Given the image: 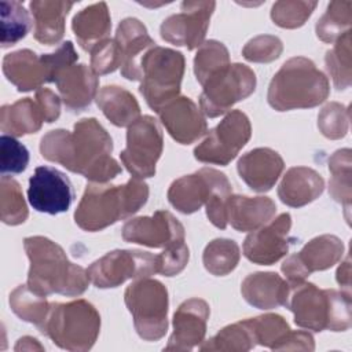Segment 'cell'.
Masks as SVG:
<instances>
[{
  "mask_svg": "<svg viewBox=\"0 0 352 352\" xmlns=\"http://www.w3.org/2000/svg\"><path fill=\"white\" fill-rule=\"evenodd\" d=\"M113 140L96 118L77 121L73 131L52 129L40 140L41 155L92 183H109L121 173L111 157Z\"/></svg>",
  "mask_w": 352,
  "mask_h": 352,
  "instance_id": "obj_1",
  "label": "cell"
},
{
  "mask_svg": "<svg viewBox=\"0 0 352 352\" xmlns=\"http://www.w3.org/2000/svg\"><path fill=\"white\" fill-rule=\"evenodd\" d=\"M23 248L30 263L26 283L33 292L45 297L54 293L74 297L87 290V270L72 263L56 242L36 235L25 238Z\"/></svg>",
  "mask_w": 352,
  "mask_h": 352,
  "instance_id": "obj_2",
  "label": "cell"
},
{
  "mask_svg": "<svg viewBox=\"0 0 352 352\" xmlns=\"http://www.w3.org/2000/svg\"><path fill=\"white\" fill-rule=\"evenodd\" d=\"M148 198L143 179L131 177L125 184L88 183L74 210V221L84 231H100L135 214Z\"/></svg>",
  "mask_w": 352,
  "mask_h": 352,
  "instance_id": "obj_3",
  "label": "cell"
},
{
  "mask_svg": "<svg viewBox=\"0 0 352 352\" xmlns=\"http://www.w3.org/2000/svg\"><path fill=\"white\" fill-rule=\"evenodd\" d=\"M330 84L323 72L304 56L287 59L268 85L267 100L276 111L309 109L323 103Z\"/></svg>",
  "mask_w": 352,
  "mask_h": 352,
  "instance_id": "obj_4",
  "label": "cell"
},
{
  "mask_svg": "<svg viewBox=\"0 0 352 352\" xmlns=\"http://www.w3.org/2000/svg\"><path fill=\"white\" fill-rule=\"evenodd\" d=\"M286 307L301 329L345 331L351 327V294L342 290L319 289L304 280L290 287Z\"/></svg>",
  "mask_w": 352,
  "mask_h": 352,
  "instance_id": "obj_5",
  "label": "cell"
},
{
  "mask_svg": "<svg viewBox=\"0 0 352 352\" xmlns=\"http://www.w3.org/2000/svg\"><path fill=\"white\" fill-rule=\"evenodd\" d=\"M100 331V315L87 300L51 302L40 333L62 349L72 352L89 351Z\"/></svg>",
  "mask_w": 352,
  "mask_h": 352,
  "instance_id": "obj_6",
  "label": "cell"
},
{
  "mask_svg": "<svg viewBox=\"0 0 352 352\" xmlns=\"http://www.w3.org/2000/svg\"><path fill=\"white\" fill-rule=\"evenodd\" d=\"M77 59L72 41H65L51 54L37 55L32 50H18L4 56L3 73L19 92H29L40 89L44 82H55L58 74Z\"/></svg>",
  "mask_w": 352,
  "mask_h": 352,
  "instance_id": "obj_7",
  "label": "cell"
},
{
  "mask_svg": "<svg viewBox=\"0 0 352 352\" xmlns=\"http://www.w3.org/2000/svg\"><path fill=\"white\" fill-rule=\"evenodd\" d=\"M186 60L182 52L154 45L140 59V94L146 103L158 111L180 94Z\"/></svg>",
  "mask_w": 352,
  "mask_h": 352,
  "instance_id": "obj_8",
  "label": "cell"
},
{
  "mask_svg": "<svg viewBox=\"0 0 352 352\" xmlns=\"http://www.w3.org/2000/svg\"><path fill=\"white\" fill-rule=\"evenodd\" d=\"M136 333L144 341H158L168 330L169 297L166 287L157 279L140 278L124 293Z\"/></svg>",
  "mask_w": 352,
  "mask_h": 352,
  "instance_id": "obj_9",
  "label": "cell"
},
{
  "mask_svg": "<svg viewBox=\"0 0 352 352\" xmlns=\"http://www.w3.org/2000/svg\"><path fill=\"white\" fill-rule=\"evenodd\" d=\"M89 280L99 289L122 285L128 279L148 278L158 272L157 254L136 249H116L95 260L87 270Z\"/></svg>",
  "mask_w": 352,
  "mask_h": 352,
  "instance_id": "obj_10",
  "label": "cell"
},
{
  "mask_svg": "<svg viewBox=\"0 0 352 352\" xmlns=\"http://www.w3.org/2000/svg\"><path fill=\"white\" fill-rule=\"evenodd\" d=\"M199 106L205 116L214 118L227 113L236 102L256 89L254 72L242 63H232L202 85Z\"/></svg>",
  "mask_w": 352,
  "mask_h": 352,
  "instance_id": "obj_11",
  "label": "cell"
},
{
  "mask_svg": "<svg viewBox=\"0 0 352 352\" xmlns=\"http://www.w3.org/2000/svg\"><path fill=\"white\" fill-rule=\"evenodd\" d=\"M162 148L164 138L160 124L151 116H142L128 126L126 147L120 158L133 177H153Z\"/></svg>",
  "mask_w": 352,
  "mask_h": 352,
  "instance_id": "obj_12",
  "label": "cell"
},
{
  "mask_svg": "<svg viewBox=\"0 0 352 352\" xmlns=\"http://www.w3.org/2000/svg\"><path fill=\"white\" fill-rule=\"evenodd\" d=\"M252 126L241 110H231L194 148L195 160L205 164L228 165L249 142Z\"/></svg>",
  "mask_w": 352,
  "mask_h": 352,
  "instance_id": "obj_13",
  "label": "cell"
},
{
  "mask_svg": "<svg viewBox=\"0 0 352 352\" xmlns=\"http://www.w3.org/2000/svg\"><path fill=\"white\" fill-rule=\"evenodd\" d=\"M342 254L344 243L338 236L319 235L307 242L298 253L290 254L282 263L280 271L292 287L304 282L312 272L333 267L342 258Z\"/></svg>",
  "mask_w": 352,
  "mask_h": 352,
  "instance_id": "obj_14",
  "label": "cell"
},
{
  "mask_svg": "<svg viewBox=\"0 0 352 352\" xmlns=\"http://www.w3.org/2000/svg\"><path fill=\"white\" fill-rule=\"evenodd\" d=\"M219 191H232L227 176L213 168H202L172 182L168 190L169 204L184 214H191L206 205Z\"/></svg>",
  "mask_w": 352,
  "mask_h": 352,
  "instance_id": "obj_15",
  "label": "cell"
},
{
  "mask_svg": "<svg viewBox=\"0 0 352 352\" xmlns=\"http://www.w3.org/2000/svg\"><path fill=\"white\" fill-rule=\"evenodd\" d=\"M214 7V1H183L182 11L168 16L161 23L160 33L162 40L187 50L199 48Z\"/></svg>",
  "mask_w": 352,
  "mask_h": 352,
  "instance_id": "obj_16",
  "label": "cell"
},
{
  "mask_svg": "<svg viewBox=\"0 0 352 352\" xmlns=\"http://www.w3.org/2000/svg\"><path fill=\"white\" fill-rule=\"evenodd\" d=\"M122 239L148 248L169 249L184 243V227L170 212L157 210L153 216L128 220L122 227Z\"/></svg>",
  "mask_w": 352,
  "mask_h": 352,
  "instance_id": "obj_17",
  "label": "cell"
},
{
  "mask_svg": "<svg viewBox=\"0 0 352 352\" xmlns=\"http://www.w3.org/2000/svg\"><path fill=\"white\" fill-rule=\"evenodd\" d=\"M74 198L69 177L52 168L37 166L29 179L28 199L29 204L41 213L58 214L66 212Z\"/></svg>",
  "mask_w": 352,
  "mask_h": 352,
  "instance_id": "obj_18",
  "label": "cell"
},
{
  "mask_svg": "<svg viewBox=\"0 0 352 352\" xmlns=\"http://www.w3.org/2000/svg\"><path fill=\"white\" fill-rule=\"evenodd\" d=\"M292 228V216L289 213L279 214L270 224L260 227L257 231L250 232L243 241L245 257L260 265H271L286 256Z\"/></svg>",
  "mask_w": 352,
  "mask_h": 352,
  "instance_id": "obj_19",
  "label": "cell"
},
{
  "mask_svg": "<svg viewBox=\"0 0 352 352\" xmlns=\"http://www.w3.org/2000/svg\"><path fill=\"white\" fill-rule=\"evenodd\" d=\"M168 133L180 144H191L201 139L206 131L202 110L187 96H177L157 111Z\"/></svg>",
  "mask_w": 352,
  "mask_h": 352,
  "instance_id": "obj_20",
  "label": "cell"
},
{
  "mask_svg": "<svg viewBox=\"0 0 352 352\" xmlns=\"http://www.w3.org/2000/svg\"><path fill=\"white\" fill-rule=\"evenodd\" d=\"M210 315L209 304L202 298L183 301L173 314V331L165 351H191L201 344L206 334V323Z\"/></svg>",
  "mask_w": 352,
  "mask_h": 352,
  "instance_id": "obj_21",
  "label": "cell"
},
{
  "mask_svg": "<svg viewBox=\"0 0 352 352\" xmlns=\"http://www.w3.org/2000/svg\"><path fill=\"white\" fill-rule=\"evenodd\" d=\"M280 154L270 147H257L243 154L236 164L241 179L257 192L270 191L283 172Z\"/></svg>",
  "mask_w": 352,
  "mask_h": 352,
  "instance_id": "obj_22",
  "label": "cell"
},
{
  "mask_svg": "<svg viewBox=\"0 0 352 352\" xmlns=\"http://www.w3.org/2000/svg\"><path fill=\"white\" fill-rule=\"evenodd\" d=\"M114 40L121 55V74L131 81L142 80L140 54L155 44L146 26L136 18H125L117 26Z\"/></svg>",
  "mask_w": 352,
  "mask_h": 352,
  "instance_id": "obj_23",
  "label": "cell"
},
{
  "mask_svg": "<svg viewBox=\"0 0 352 352\" xmlns=\"http://www.w3.org/2000/svg\"><path fill=\"white\" fill-rule=\"evenodd\" d=\"M55 82L63 104L73 113L87 109L96 98L99 87L98 76L84 63L66 67L58 74Z\"/></svg>",
  "mask_w": 352,
  "mask_h": 352,
  "instance_id": "obj_24",
  "label": "cell"
},
{
  "mask_svg": "<svg viewBox=\"0 0 352 352\" xmlns=\"http://www.w3.org/2000/svg\"><path fill=\"white\" fill-rule=\"evenodd\" d=\"M242 297L258 309H272L287 304L290 286L276 272L249 274L241 285Z\"/></svg>",
  "mask_w": 352,
  "mask_h": 352,
  "instance_id": "obj_25",
  "label": "cell"
},
{
  "mask_svg": "<svg viewBox=\"0 0 352 352\" xmlns=\"http://www.w3.org/2000/svg\"><path fill=\"white\" fill-rule=\"evenodd\" d=\"M276 213L275 202L268 197L230 195L227 199V221L241 232L254 231L265 226Z\"/></svg>",
  "mask_w": 352,
  "mask_h": 352,
  "instance_id": "obj_26",
  "label": "cell"
},
{
  "mask_svg": "<svg viewBox=\"0 0 352 352\" xmlns=\"http://www.w3.org/2000/svg\"><path fill=\"white\" fill-rule=\"evenodd\" d=\"M324 188L323 177L308 166H293L283 175L279 187V199L292 208H300L315 201Z\"/></svg>",
  "mask_w": 352,
  "mask_h": 352,
  "instance_id": "obj_27",
  "label": "cell"
},
{
  "mask_svg": "<svg viewBox=\"0 0 352 352\" xmlns=\"http://www.w3.org/2000/svg\"><path fill=\"white\" fill-rule=\"evenodd\" d=\"M72 1L34 0L30 11L34 19V38L45 45L59 43L65 34V21L73 7Z\"/></svg>",
  "mask_w": 352,
  "mask_h": 352,
  "instance_id": "obj_28",
  "label": "cell"
},
{
  "mask_svg": "<svg viewBox=\"0 0 352 352\" xmlns=\"http://www.w3.org/2000/svg\"><path fill=\"white\" fill-rule=\"evenodd\" d=\"M111 19L107 4L99 1L78 11L72 21V30L85 51H92L99 43L109 38Z\"/></svg>",
  "mask_w": 352,
  "mask_h": 352,
  "instance_id": "obj_29",
  "label": "cell"
},
{
  "mask_svg": "<svg viewBox=\"0 0 352 352\" xmlns=\"http://www.w3.org/2000/svg\"><path fill=\"white\" fill-rule=\"evenodd\" d=\"M45 122L44 113L36 99L23 98L0 109V129L4 135L23 136L36 133Z\"/></svg>",
  "mask_w": 352,
  "mask_h": 352,
  "instance_id": "obj_30",
  "label": "cell"
},
{
  "mask_svg": "<svg viewBox=\"0 0 352 352\" xmlns=\"http://www.w3.org/2000/svg\"><path fill=\"white\" fill-rule=\"evenodd\" d=\"M98 107L116 126H129L140 117L136 98L122 87L106 85L95 98Z\"/></svg>",
  "mask_w": 352,
  "mask_h": 352,
  "instance_id": "obj_31",
  "label": "cell"
},
{
  "mask_svg": "<svg viewBox=\"0 0 352 352\" xmlns=\"http://www.w3.org/2000/svg\"><path fill=\"white\" fill-rule=\"evenodd\" d=\"M257 345L256 336L250 319H245L223 327L216 336L205 341L201 351H226V352H246Z\"/></svg>",
  "mask_w": 352,
  "mask_h": 352,
  "instance_id": "obj_32",
  "label": "cell"
},
{
  "mask_svg": "<svg viewBox=\"0 0 352 352\" xmlns=\"http://www.w3.org/2000/svg\"><path fill=\"white\" fill-rule=\"evenodd\" d=\"M10 307L12 312L22 320L34 324L38 330L47 320L51 304L45 296L33 292L28 283L16 286L10 293Z\"/></svg>",
  "mask_w": 352,
  "mask_h": 352,
  "instance_id": "obj_33",
  "label": "cell"
},
{
  "mask_svg": "<svg viewBox=\"0 0 352 352\" xmlns=\"http://www.w3.org/2000/svg\"><path fill=\"white\" fill-rule=\"evenodd\" d=\"M351 150L340 148L333 153L329 158V169L331 177L329 182V192L331 198L341 204L345 209V217L349 221V209H351Z\"/></svg>",
  "mask_w": 352,
  "mask_h": 352,
  "instance_id": "obj_34",
  "label": "cell"
},
{
  "mask_svg": "<svg viewBox=\"0 0 352 352\" xmlns=\"http://www.w3.org/2000/svg\"><path fill=\"white\" fill-rule=\"evenodd\" d=\"M241 252L235 241L227 238H216L210 241L202 254L205 270L214 276H224L235 270L239 263Z\"/></svg>",
  "mask_w": 352,
  "mask_h": 352,
  "instance_id": "obj_35",
  "label": "cell"
},
{
  "mask_svg": "<svg viewBox=\"0 0 352 352\" xmlns=\"http://www.w3.org/2000/svg\"><path fill=\"white\" fill-rule=\"evenodd\" d=\"M352 1H330L326 12L318 19L315 32L323 43H336L345 32L351 30Z\"/></svg>",
  "mask_w": 352,
  "mask_h": 352,
  "instance_id": "obj_36",
  "label": "cell"
},
{
  "mask_svg": "<svg viewBox=\"0 0 352 352\" xmlns=\"http://www.w3.org/2000/svg\"><path fill=\"white\" fill-rule=\"evenodd\" d=\"M227 47L217 40H208L201 44L194 58V73L201 85L209 78L230 66Z\"/></svg>",
  "mask_w": 352,
  "mask_h": 352,
  "instance_id": "obj_37",
  "label": "cell"
},
{
  "mask_svg": "<svg viewBox=\"0 0 352 352\" xmlns=\"http://www.w3.org/2000/svg\"><path fill=\"white\" fill-rule=\"evenodd\" d=\"M326 69L333 80L334 87L341 91L352 82V59H351V30L345 32L324 56Z\"/></svg>",
  "mask_w": 352,
  "mask_h": 352,
  "instance_id": "obj_38",
  "label": "cell"
},
{
  "mask_svg": "<svg viewBox=\"0 0 352 352\" xmlns=\"http://www.w3.org/2000/svg\"><path fill=\"white\" fill-rule=\"evenodd\" d=\"M1 47L7 48L22 40L30 29V18L19 1H0Z\"/></svg>",
  "mask_w": 352,
  "mask_h": 352,
  "instance_id": "obj_39",
  "label": "cell"
},
{
  "mask_svg": "<svg viewBox=\"0 0 352 352\" xmlns=\"http://www.w3.org/2000/svg\"><path fill=\"white\" fill-rule=\"evenodd\" d=\"M29 216L21 184L3 175L0 179V219L4 224H22Z\"/></svg>",
  "mask_w": 352,
  "mask_h": 352,
  "instance_id": "obj_40",
  "label": "cell"
},
{
  "mask_svg": "<svg viewBox=\"0 0 352 352\" xmlns=\"http://www.w3.org/2000/svg\"><path fill=\"white\" fill-rule=\"evenodd\" d=\"M250 323L257 344L274 351H282L287 337L292 333L287 322L276 314H265L250 318Z\"/></svg>",
  "mask_w": 352,
  "mask_h": 352,
  "instance_id": "obj_41",
  "label": "cell"
},
{
  "mask_svg": "<svg viewBox=\"0 0 352 352\" xmlns=\"http://www.w3.org/2000/svg\"><path fill=\"white\" fill-rule=\"evenodd\" d=\"M316 7V1H276L271 8V19L283 29L302 26Z\"/></svg>",
  "mask_w": 352,
  "mask_h": 352,
  "instance_id": "obj_42",
  "label": "cell"
},
{
  "mask_svg": "<svg viewBox=\"0 0 352 352\" xmlns=\"http://www.w3.org/2000/svg\"><path fill=\"white\" fill-rule=\"evenodd\" d=\"M349 125V110L341 103H327L318 116V128L327 139H341L346 135Z\"/></svg>",
  "mask_w": 352,
  "mask_h": 352,
  "instance_id": "obj_43",
  "label": "cell"
},
{
  "mask_svg": "<svg viewBox=\"0 0 352 352\" xmlns=\"http://www.w3.org/2000/svg\"><path fill=\"white\" fill-rule=\"evenodd\" d=\"M29 164V151L14 136L0 138V170L6 173H21Z\"/></svg>",
  "mask_w": 352,
  "mask_h": 352,
  "instance_id": "obj_44",
  "label": "cell"
},
{
  "mask_svg": "<svg viewBox=\"0 0 352 352\" xmlns=\"http://www.w3.org/2000/svg\"><path fill=\"white\" fill-rule=\"evenodd\" d=\"M282 51L283 44L279 37L271 34H260L245 44L242 55L249 62L268 63L278 59Z\"/></svg>",
  "mask_w": 352,
  "mask_h": 352,
  "instance_id": "obj_45",
  "label": "cell"
},
{
  "mask_svg": "<svg viewBox=\"0 0 352 352\" xmlns=\"http://www.w3.org/2000/svg\"><path fill=\"white\" fill-rule=\"evenodd\" d=\"M121 67V55L114 38H106L91 51V69L96 76L113 73Z\"/></svg>",
  "mask_w": 352,
  "mask_h": 352,
  "instance_id": "obj_46",
  "label": "cell"
},
{
  "mask_svg": "<svg viewBox=\"0 0 352 352\" xmlns=\"http://www.w3.org/2000/svg\"><path fill=\"white\" fill-rule=\"evenodd\" d=\"M158 258V274L164 276H173L180 274L188 263L190 250L186 243L165 249L162 253L157 254Z\"/></svg>",
  "mask_w": 352,
  "mask_h": 352,
  "instance_id": "obj_47",
  "label": "cell"
},
{
  "mask_svg": "<svg viewBox=\"0 0 352 352\" xmlns=\"http://www.w3.org/2000/svg\"><path fill=\"white\" fill-rule=\"evenodd\" d=\"M34 99L38 102L44 113L45 122L51 124L55 120H58L60 114V98L55 92H52L48 88H40L36 91Z\"/></svg>",
  "mask_w": 352,
  "mask_h": 352,
  "instance_id": "obj_48",
  "label": "cell"
},
{
  "mask_svg": "<svg viewBox=\"0 0 352 352\" xmlns=\"http://www.w3.org/2000/svg\"><path fill=\"white\" fill-rule=\"evenodd\" d=\"M315 341L308 331H292L287 337L282 351H314Z\"/></svg>",
  "mask_w": 352,
  "mask_h": 352,
  "instance_id": "obj_49",
  "label": "cell"
},
{
  "mask_svg": "<svg viewBox=\"0 0 352 352\" xmlns=\"http://www.w3.org/2000/svg\"><path fill=\"white\" fill-rule=\"evenodd\" d=\"M337 282L341 286V290L351 294L349 289H351V258L349 254L346 256L345 261H342L337 270Z\"/></svg>",
  "mask_w": 352,
  "mask_h": 352,
  "instance_id": "obj_50",
  "label": "cell"
},
{
  "mask_svg": "<svg viewBox=\"0 0 352 352\" xmlns=\"http://www.w3.org/2000/svg\"><path fill=\"white\" fill-rule=\"evenodd\" d=\"M15 351H44V346L38 342V340L33 338V337H22L18 340L15 348Z\"/></svg>",
  "mask_w": 352,
  "mask_h": 352,
  "instance_id": "obj_51",
  "label": "cell"
}]
</instances>
